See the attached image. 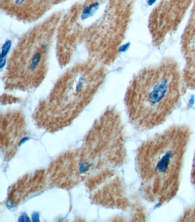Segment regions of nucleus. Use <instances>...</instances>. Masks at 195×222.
Returning <instances> with one entry per match:
<instances>
[{
	"label": "nucleus",
	"instance_id": "nucleus-1",
	"mask_svg": "<svg viewBox=\"0 0 195 222\" xmlns=\"http://www.w3.org/2000/svg\"><path fill=\"white\" fill-rule=\"evenodd\" d=\"M93 0L61 20L57 35L59 60L69 62L83 48L89 62L109 63L117 57L133 13L132 0Z\"/></svg>",
	"mask_w": 195,
	"mask_h": 222
},
{
	"label": "nucleus",
	"instance_id": "nucleus-2",
	"mask_svg": "<svg viewBox=\"0 0 195 222\" xmlns=\"http://www.w3.org/2000/svg\"><path fill=\"white\" fill-rule=\"evenodd\" d=\"M191 134L185 125H174L142 143L137 166L142 192L148 201L161 205L176 195Z\"/></svg>",
	"mask_w": 195,
	"mask_h": 222
},
{
	"label": "nucleus",
	"instance_id": "nucleus-3",
	"mask_svg": "<svg viewBox=\"0 0 195 222\" xmlns=\"http://www.w3.org/2000/svg\"><path fill=\"white\" fill-rule=\"evenodd\" d=\"M183 85V72L172 57L138 71L130 80L126 96L137 127L146 131L163 123L178 106Z\"/></svg>",
	"mask_w": 195,
	"mask_h": 222
},
{
	"label": "nucleus",
	"instance_id": "nucleus-4",
	"mask_svg": "<svg viewBox=\"0 0 195 222\" xmlns=\"http://www.w3.org/2000/svg\"><path fill=\"white\" fill-rule=\"evenodd\" d=\"M61 21L59 16L51 17L22 37L9 59L5 83L23 88L41 83L48 70L50 51Z\"/></svg>",
	"mask_w": 195,
	"mask_h": 222
},
{
	"label": "nucleus",
	"instance_id": "nucleus-5",
	"mask_svg": "<svg viewBox=\"0 0 195 222\" xmlns=\"http://www.w3.org/2000/svg\"><path fill=\"white\" fill-rule=\"evenodd\" d=\"M195 0H162L151 13L148 28L155 47L163 44L177 31Z\"/></svg>",
	"mask_w": 195,
	"mask_h": 222
},
{
	"label": "nucleus",
	"instance_id": "nucleus-6",
	"mask_svg": "<svg viewBox=\"0 0 195 222\" xmlns=\"http://www.w3.org/2000/svg\"><path fill=\"white\" fill-rule=\"evenodd\" d=\"M180 43L185 62L182 71L184 83L187 88L195 89V1Z\"/></svg>",
	"mask_w": 195,
	"mask_h": 222
},
{
	"label": "nucleus",
	"instance_id": "nucleus-7",
	"mask_svg": "<svg viewBox=\"0 0 195 222\" xmlns=\"http://www.w3.org/2000/svg\"><path fill=\"white\" fill-rule=\"evenodd\" d=\"M1 6L9 14L22 20L33 21L46 10V0H1Z\"/></svg>",
	"mask_w": 195,
	"mask_h": 222
},
{
	"label": "nucleus",
	"instance_id": "nucleus-8",
	"mask_svg": "<svg viewBox=\"0 0 195 222\" xmlns=\"http://www.w3.org/2000/svg\"><path fill=\"white\" fill-rule=\"evenodd\" d=\"M92 164L88 165L84 162H81V163L80 164V169H79V172L80 173H83L85 172L88 171L90 167Z\"/></svg>",
	"mask_w": 195,
	"mask_h": 222
},
{
	"label": "nucleus",
	"instance_id": "nucleus-9",
	"mask_svg": "<svg viewBox=\"0 0 195 222\" xmlns=\"http://www.w3.org/2000/svg\"><path fill=\"white\" fill-rule=\"evenodd\" d=\"M191 181H192V183L195 185V152L194 156L192 168V171H191Z\"/></svg>",
	"mask_w": 195,
	"mask_h": 222
},
{
	"label": "nucleus",
	"instance_id": "nucleus-10",
	"mask_svg": "<svg viewBox=\"0 0 195 222\" xmlns=\"http://www.w3.org/2000/svg\"><path fill=\"white\" fill-rule=\"evenodd\" d=\"M18 222H31L30 219L29 218L28 215L25 212H23L18 219Z\"/></svg>",
	"mask_w": 195,
	"mask_h": 222
},
{
	"label": "nucleus",
	"instance_id": "nucleus-11",
	"mask_svg": "<svg viewBox=\"0 0 195 222\" xmlns=\"http://www.w3.org/2000/svg\"><path fill=\"white\" fill-rule=\"evenodd\" d=\"M32 220L33 222H40V214L38 212H33L32 214Z\"/></svg>",
	"mask_w": 195,
	"mask_h": 222
},
{
	"label": "nucleus",
	"instance_id": "nucleus-12",
	"mask_svg": "<svg viewBox=\"0 0 195 222\" xmlns=\"http://www.w3.org/2000/svg\"><path fill=\"white\" fill-rule=\"evenodd\" d=\"M6 206L7 208L9 210L14 209V208H16V205L10 200H8L6 201Z\"/></svg>",
	"mask_w": 195,
	"mask_h": 222
},
{
	"label": "nucleus",
	"instance_id": "nucleus-13",
	"mask_svg": "<svg viewBox=\"0 0 195 222\" xmlns=\"http://www.w3.org/2000/svg\"><path fill=\"white\" fill-rule=\"evenodd\" d=\"M29 139V138L28 137H23V138H22L21 139L20 142L19 146H21L22 144H24L26 141H27Z\"/></svg>",
	"mask_w": 195,
	"mask_h": 222
}]
</instances>
